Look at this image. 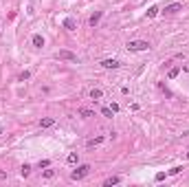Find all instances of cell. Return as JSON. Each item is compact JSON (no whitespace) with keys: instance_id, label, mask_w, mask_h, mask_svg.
<instances>
[{"instance_id":"1","label":"cell","mask_w":189,"mask_h":187,"mask_svg":"<svg viewBox=\"0 0 189 187\" xmlns=\"http://www.w3.org/2000/svg\"><path fill=\"white\" fill-rule=\"evenodd\" d=\"M150 49V44L145 42V40H132V42H128V51H132V53H136V51H147Z\"/></svg>"},{"instance_id":"2","label":"cell","mask_w":189,"mask_h":187,"mask_svg":"<svg viewBox=\"0 0 189 187\" xmlns=\"http://www.w3.org/2000/svg\"><path fill=\"white\" fill-rule=\"evenodd\" d=\"M88 172H90V165H79L77 170H73L70 178H73V180H79V178H84V176H86Z\"/></svg>"},{"instance_id":"3","label":"cell","mask_w":189,"mask_h":187,"mask_svg":"<svg viewBox=\"0 0 189 187\" xmlns=\"http://www.w3.org/2000/svg\"><path fill=\"white\" fill-rule=\"evenodd\" d=\"M57 60H66V62H77V55L70 53V51H59L57 53Z\"/></svg>"},{"instance_id":"4","label":"cell","mask_w":189,"mask_h":187,"mask_svg":"<svg viewBox=\"0 0 189 187\" xmlns=\"http://www.w3.org/2000/svg\"><path fill=\"white\" fill-rule=\"evenodd\" d=\"M51 126H55L53 117H44V119H40V128H51Z\"/></svg>"},{"instance_id":"5","label":"cell","mask_w":189,"mask_h":187,"mask_svg":"<svg viewBox=\"0 0 189 187\" xmlns=\"http://www.w3.org/2000/svg\"><path fill=\"white\" fill-rule=\"evenodd\" d=\"M64 29H68V31H75V29H77V22H75L73 18H66V20H64Z\"/></svg>"},{"instance_id":"6","label":"cell","mask_w":189,"mask_h":187,"mask_svg":"<svg viewBox=\"0 0 189 187\" xmlns=\"http://www.w3.org/2000/svg\"><path fill=\"white\" fill-rule=\"evenodd\" d=\"M101 66H103V68H119L121 64L116 62V60H103V62H101Z\"/></svg>"},{"instance_id":"7","label":"cell","mask_w":189,"mask_h":187,"mask_svg":"<svg viewBox=\"0 0 189 187\" xmlns=\"http://www.w3.org/2000/svg\"><path fill=\"white\" fill-rule=\"evenodd\" d=\"M99 20H101V11H97V13H92L88 22H90V27H97V24H99Z\"/></svg>"},{"instance_id":"8","label":"cell","mask_w":189,"mask_h":187,"mask_svg":"<svg viewBox=\"0 0 189 187\" xmlns=\"http://www.w3.org/2000/svg\"><path fill=\"white\" fill-rule=\"evenodd\" d=\"M180 9H182V5L174 2V5H169V7H165V13H176V11H180Z\"/></svg>"},{"instance_id":"9","label":"cell","mask_w":189,"mask_h":187,"mask_svg":"<svg viewBox=\"0 0 189 187\" xmlns=\"http://www.w3.org/2000/svg\"><path fill=\"white\" fill-rule=\"evenodd\" d=\"M101 97H103V92H101L99 88H92V90H90V99H101Z\"/></svg>"},{"instance_id":"10","label":"cell","mask_w":189,"mask_h":187,"mask_svg":"<svg viewBox=\"0 0 189 187\" xmlns=\"http://www.w3.org/2000/svg\"><path fill=\"white\" fill-rule=\"evenodd\" d=\"M101 141H103V136H94V139H90V141H88L86 145H88V148H94V145H99Z\"/></svg>"},{"instance_id":"11","label":"cell","mask_w":189,"mask_h":187,"mask_svg":"<svg viewBox=\"0 0 189 187\" xmlns=\"http://www.w3.org/2000/svg\"><path fill=\"white\" fill-rule=\"evenodd\" d=\"M119 180H121L119 176H110V178H106V183H103V185H106V187H112V185H116Z\"/></svg>"},{"instance_id":"12","label":"cell","mask_w":189,"mask_h":187,"mask_svg":"<svg viewBox=\"0 0 189 187\" xmlns=\"http://www.w3.org/2000/svg\"><path fill=\"white\" fill-rule=\"evenodd\" d=\"M33 46L42 49V46H44V38H42V35H33Z\"/></svg>"},{"instance_id":"13","label":"cell","mask_w":189,"mask_h":187,"mask_svg":"<svg viewBox=\"0 0 189 187\" xmlns=\"http://www.w3.org/2000/svg\"><path fill=\"white\" fill-rule=\"evenodd\" d=\"M77 158H79V156H77V152H70V154L66 156V161L70 163V165H75V163H77Z\"/></svg>"},{"instance_id":"14","label":"cell","mask_w":189,"mask_h":187,"mask_svg":"<svg viewBox=\"0 0 189 187\" xmlns=\"http://www.w3.org/2000/svg\"><path fill=\"white\" fill-rule=\"evenodd\" d=\"M20 174H22V176H29V174H31V165H27V163H24V165L20 167Z\"/></svg>"},{"instance_id":"15","label":"cell","mask_w":189,"mask_h":187,"mask_svg":"<svg viewBox=\"0 0 189 187\" xmlns=\"http://www.w3.org/2000/svg\"><path fill=\"white\" fill-rule=\"evenodd\" d=\"M178 73H180V68L176 66V68H172V71L167 73V77H169V79H176V77H178Z\"/></svg>"},{"instance_id":"16","label":"cell","mask_w":189,"mask_h":187,"mask_svg":"<svg viewBox=\"0 0 189 187\" xmlns=\"http://www.w3.org/2000/svg\"><path fill=\"white\" fill-rule=\"evenodd\" d=\"M156 13H158V7H150L147 9V18H154Z\"/></svg>"},{"instance_id":"17","label":"cell","mask_w":189,"mask_h":187,"mask_svg":"<svg viewBox=\"0 0 189 187\" xmlns=\"http://www.w3.org/2000/svg\"><path fill=\"white\" fill-rule=\"evenodd\" d=\"M79 114H81V117H94V112H92V110H86V108H81Z\"/></svg>"},{"instance_id":"18","label":"cell","mask_w":189,"mask_h":187,"mask_svg":"<svg viewBox=\"0 0 189 187\" xmlns=\"http://www.w3.org/2000/svg\"><path fill=\"white\" fill-rule=\"evenodd\" d=\"M49 165H51V161H46V158L37 163V167H40V170H42V167H49Z\"/></svg>"},{"instance_id":"19","label":"cell","mask_w":189,"mask_h":187,"mask_svg":"<svg viewBox=\"0 0 189 187\" xmlns=\"http://www.w3.org/2000/svg\"><path fill=\"white\" fill-rule=\"evenodd\" d=\"M53 176H55L53 170H46V172H44V178H53Z\"/></svg>"},{"instance_id":"20","label":"cell","mask_w":189,"mask_h":187,"mask_svg":"<svg viewBox=\"0 0 189 187\" xmlns=\"http://www.w3.org/2000/svg\"><path fill=\"white\" fill-rule=\"evenodd\" d=\"M101 112H103V117H112V110L110 108H101Z\"/></svg>"},{"instance_id":"21","label":"cell","mask_w":189,"mask_h":187,"mask_svg":"<svg viewBox=\"0 0 189 187\" xmlns=\"http://www.w3.org/2000/svg\"><path fill=\"white\" fill-rule=\"evenodd\" d=\"M29 77H31V73H29V71H24V73L20 75V79H22V82H24V79H29Z\"/></svg>"},{"instance_id":"22","label":"cell","mask_w":189,"mask_h":187,"mask_svg":"<svg viewBox=\"0 0 189 187\" xmlns=\"http://www.w3.org/2000/svg\"><path fill=\"white\" fill-rule=\"evenodd\" d=\"M0 178H7V174H5L2 170H0Z\"/></svg>"},{"instance_id":"23","label":"cell","mask_w":189,"mask_h":187,"mask_svg":"<svg viewBox=\"0 0 189 187\" xmlns=\"http://www.w3.org/2000/svg\"><path fill=\"white\" fill-rule=\"evenodd\" d=\"M0 134H2V128H0Z\"/></svg>"}]
</instances>
